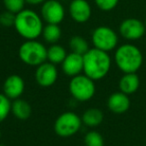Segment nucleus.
<instances>
[{
    "mask_svg": "<svg viewBox=\"0 0 146 146\" xmlns=\"http://www.w3.org/2000/svg\"><path fill=\"white\" fill-rule=\"evenodd\" d=\"M69 47L71 49V52L80 55H84L90 49L87 40L79 35H74L71 37L69 40Z\"/></svg>",
    "mask_w": 146,
    "mask_h": 146,
    "instance_id": "20",
    "label": "nucleus"
},
{
    "mask_svg": "<svg viewBox=\"0 0 146 146\" xmlns=\"http://www.w3.org/2000/svg\"><path fill=\"white\" fill-rule=\"evenodd\" d=\"M82 120L75 112L67 111L60 114L55 120L54 131L60 137H70L81 128Z\"/></svg>",
    "mask_w": 146,
    "mask_h": 146,
    "instance_id": "6",
    "label": "nucleus"
},
{
    "mask_svg": "<svg viewBox=\"0 0 146 146\" xmlns=\"http://www.w3.org/2000/svg\"><path fill=\"white\" fill-rule=\"evenodd\" d=\"M41 18L48 24H60L65 17V9L61 1L46 0L41 6Z\"/></svg>",
    "mask_w": 146,
    "mask_h": 146,
    "instance_id": "8",
    "label": "nucleus"
},
{
    "mask_svg": "<svg viewBox=\"0 0 146 146\" xmlns=\"http://www.w3.org/2000/svg\"><path fill=\"white\" fill-rule=\"evenodd\" d=\"M83 72L93 80L104 78L111 68V58L106 51L91 48L83 55Z\"/></svg>",
    "mask_w": 146,
    "mask_h": 146,
    "instance_id": "1",
    "label": "nucleus"
},
{
    "mask_svg": "<svg viewBox=\"0 0 146 146\" xmlns=\"http://www.w3.org/2000/svg\"><path fill=\"white\" fill-rule=\"evenodd\" d=\"M85 146H104L103 136L97 131H90L84 136Z\"/></svg>",
    "mask_w": 146,
    "mask_h": 146,
    "instance_id": "21",
    "label": "nucleus"
},
{
    "mask_svg": "<svg viewBox=\"0 0 146 146\" xmlns=\"http://www.w3.org/2000/svg\"><path fill=\"white\" fill-rule=\"evenodd\" d=\"M2 1L5 9L14 14H17L20 11H22L26 3L25 0H2Z\"/></svg>",
    "mask_w": 146,
    "mask_h": 146,
    "instance_id": "23",
    "label": "nucleus"
},
{
    "mask_svg": "<svg viewBox=\"0 0 146 146\" xmlns=\"http://www.w3.org/2000/svg\"><path fill=\"white\" fill-rule=\"evenodd\" d=\"M58 78V70L53 63L45 61L38 65L35 70V80L42 87H50Z\"/></svg>",
    "mask_w": 146,
    "mask_h": 146,
    "instance_id": "10",
    "label": "nucleus"
},
{
    "mask_svg": "<svg viewBox=\"0 0 146 146\" xmlns=\"http://www.w3.org/2000/svg\"><path fill=\"white\" fill-rule=\"evenodd\" d=\"M25 89V82L21 76L17 74L10 75L5 79L3 83V93L9 99H18L23 94Z\"/></svg>",
    "mask_w": 146,
    "mask_h": 146,
    "instance_id": "12",
    "label": "nucleus"
},
{
    "mask_svg": "<svg viewBox=\"0 0 146 146\" xmlns=\"http://www.w3.org/2000/svg\"><path fill=\"white\" fill-rule=\"evenodd\" d=\"M146 32L145 24L137 18H127L120 23L119 33L126 40H138Z\"/></svg>",
    "mask_w": 146,
    "mask_h": 146,
    "instance_id": "9",
    "label": "nucleus"
},
{
    "mask_svg": "<svg viewBox=\"0 0 146 146\" xmlns=\"http://www.w3.org/2000/svg\"><path fill=\"white\" fill-rule=\"evenodd\" d=\"M15 16L16 14L9 11H4L0 14V24L4 27H11L14 26L15 22Z\"/></svg>",
    "mask_w": 146,
    "mask_h": 146,
    "instance_id": "25",
    "label": "nucleus"
},
{
    "mask_svg": "<svg viewBox=\"0 0 146 146\" xmlns=\"http://www.w3.org/2000/svg\"><path fill=\"white\" fill-rule=\"evenodd\" d=\"M140 86V79L136 73H124L119 80V89L121 92L130 95L135 93Z\"/></svg>",
    "mask_w": 146,
    "mask_h": 146,
    "instance_id": "15",
    "label": "nucleus"
},
{
    "mask_svg": "<svg viewBox=\"0 0 146 146\" xmlns=\"http://www.w3.org/2000/svg\"><path fill=\"white\" fill-rule=\"evenodd\" d=\"M91 41L95 48L109 52L117 47L118 35L110 27L98 26L92 32Z\"/></svg>",
    "mask_w": 146,
    "mask_h": 146,
    "instance_id": "7",
    "label": "nucleus"
},
{
    "mask_svg": "<svg viewBox=\"0 0 146 146\" xmlns=\"http://www.w3.org/2000/svg\"><path fill=\"white\" fill-rule=\"evenodd\" d=\"M11 113L19 120H26L31 116L32 108L27 101L23 99H15L11 104Z\"/></svg>",
    "mask_w": 146,
    "mask_h": 146,
    "instance_id": "16",
    "label": "nucleus"
},
{
    "mask_svg": "<svg viewBox=\"0 0 146 146\" xmlns=\"http://www.w3.org/2000/svg\"><path fill=\"white\" fill-rule=\"evenodd\" d=\"M61 34L62 31L59 24H48V23L43 26V30L41 33L44 41L49 44H55L58 42L59 39L61 38Z\"/></svg>",
    "mask_w": 146,
    "mask_h": 146,
    "instance_id": "18",
    "label": "nucleus"
},
{
    "mask_svg": "<svg viewBox=\"0 0 146 146\" xmlns=\"http://www.w3.org/2000/svg\"><path fill=\"white\" fill-rule=\"evenodd\" d=\"M114 60L123 73H136L142 66L143 55L137 46L127 43L116 49Z\"/></svg>",
    "mask_w": 146,
    "mask_h": 146,
    "instance_id": "3",
    "label": "nucleus"
},
{
    "mask_svg": "<svg viewBox=\"0 0 146 146\" xmlns=\"http://www.w3.org/2000/svg\"><path fill=\"white\" fill-rule=\"evenodd\" d=\"M67 56L66 50L64 47L59 44H51V46L47 49V60L53 64H61Z\"/></svg>",
    "mask_w": 146,
    "mask_h": 146,
    "instance_id": "19",
    "label": "nucleus"
},
{
    "mask_svg": "<svg viewBox=\"0 0 146 146\" xmlns=\"http://www.w3.org/2000/svg\"><path fill=\"white\" fill-rule=\"evenodd\" d=\"M58 1H61V2H62V1H66V0H58Z\"/></svg>",
    "mask_w": 146,
    "mask_h": 146,
    "instance_id": "30",
    "label": "nucleus"
},
{
    "mask_svg": "<svg viewBox=\"0 0 146 146\" xmlns=\"http://www.w3.org/2000/svg\"><path fill=\"white\" fill-rule=\"evenodd\" d=\"M25 1H26V3H28L30 5H39L44 3L46 0H25Z\"/></svg>",
    "mask_w": 146,
    "mask_h": 146,
    "instance_id": "26",
    "label": "nucleus"
},
{
    "mask_svg": "<svg viewBox=\"0 0 146 146\" xmlns=\"http://www.w3.org/2000/svg\"><path fill=\"white\" fill-rule=\"evenodd\" d=\"M104 119L103 112L98 108H89L82 114V123L88 127H97Z\"/></svg>",
    "mask_w": 146,
    "mask_h": 146,
    "instance_id": "17",
    "label": "nucleus"
},
{
    "mask_svg": "<svg viewBox=\"0 0 146 146\" xmlns=\"http://www.w3.org/2000/svg\"><path fill=\"white\" fill-rule=\"evenodd\" d=\"M69 92L71 96L77 101H88L95 95L96 87L94 80L85 74L74 76L69 82Z\"/></svg>",
    "mask_w": 146,
    "mask_h": 146,
    "instance_id": "5",
    "label": "nucleus"
},
{
    "mask_svg": "<svg viewBox=\"0 0 146 146\" xmlns=\"http://www.w3.org/2000/svg\"><path fill=\"white\" fill-rule=\"evenodd\" d=\"M0 146H6V145H4V144H1V143H0Z\"/></svg>",
    "mask_w": 146,
    "mask_h": 146,
    "instance_id": "29",
    "label": "nucleus"
},
{
    "mask_svg": "<svg viewBox=\"0 0 146 146\" xmlns=\"http://www.w3.org/2000/svg\"><path fill=\"white\" fill-rule=\"evenodd\" d=\"M83 55L74 52L67 54L64 61L61 63L64 74L71 78L76 75H79L81 74V72H83Z\"/></svg>",
    "mask_w": 146,
    "mask_h": 146,
    "instance_id": "13",
    "label": "nucleus"
},
{
    "mask_svg": "<svg viewBox=\"0 0 146 146\" xmlns=\"http://www.w3.org/2000/svg\"><path fill=\"white\" fill-rule=\"evenodd\" d=\"M68 11L71 18L77 23H85L91 17V6L86 0H72Z\"/></svg>",
    "mask_w": 146,
    "mask_h": 146,
    "instance_id": "11",
    "label": "nucleus"
},
{
    "mask_svg": "<svg viewBox=\"0 0 146 146\" xmlns=\"http://www.w3.org/2000/svg\"><path fill=\"white\" fill-rule=\"evenodd\" d=\"M144 24H145V28H146V17H145V21H144Z\"/></svg>",
    "mask_w": 146,
    "mask_h": 146,
    "instance_id": "27",
    "label": "nucleus"
},
{
    "mask_svg": "<svg viewBox=\"0 0 146 146\" xmlns=\"http://www.w3.org/2000/svg\"><path fill=\"white\" fill-rule=\"evenodd\" d=\"M107 107L110 111L115 114L125 113L130 107V99L127 94L123 92H115L108 97Z\"/></svg>",
    "mask_w": 146,
    "mask_h": 146,
    "instance_id": "14",
    "label": "nucleus"
},
{
    "mask_svg": "<svg viewBox=\"0 0 146 146\" xmlns=\"http://www.w3.org/2000/svg\"><path fill=\"white\" fill-rule=\"evenodd\" d=\"M96 6L102 11H111L118 5L119 0H94Z\"/></svg>",
    "mask_w": 146,
    "mask_h": 146,
    "instance_id": "24",
    "label": "nucleus"
},
{
    "mask_svg": "<svg viewBox=\"0 0 146 146\" xmlns=\"http://www.w3.org/2000/svg\"><path fill=\"white\" fill-rule=\"evenodd\" d=\"M18 55L23 63L37 67L47 61V48L36 39L26 40L19 47Z\"/></svg>",
    "mask_w": 146,
    "mask_h": 146,
    "instance_id": "4",
    "label": "nucleus"
},
{
    "mask_svg": "<svg viewBox=\"0 0 146 146\" xmlns=\"http://www.w3.org/2000/svg\"><path fill=\"white\" fill-rule=\"evenodd\" d=\"M0 138H1V128H0Z\"/></svg>",
    "mask_w": 146,
    "mask_h": 146,
    "instance_id": "28",
    "label": "nucleus"
},
{
    "mask_svg": "<svg viewBox=\"0 0 146 146\" xmlns=\"http://www.w3.org/2000/svg\"><path fill=\"white\" fill-rule=\"evenodd\" d=\"M43 20L37 12L31 9H23L15 16L14 28L26 40H34L41 35Z\"/></svg>",
    "mask_w": 146,
    "mask_h": 146,
    "instance_id": "2",
    "label": "nucleus"
},
{
    "mask_svg": "<svg viewBox=\"0 0 146 146\" xmlns=\"http://www.w3.org/2000/svg\"><path fill=\"white\" fill-rule=\"evenodd\" d=\"M11 104L8 97L4 93H0V122L4 121L11 112Z\"/></svg>",
    "mask_w": 146,
    "mask_h": 146,
    "instance_id": "22",
    "label": "nucleus"
}]
</instances>
